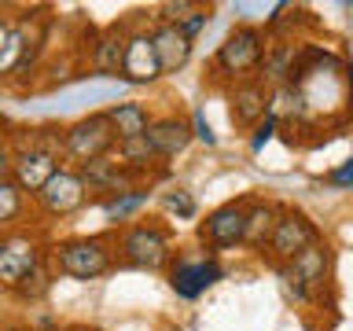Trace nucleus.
Wrapping results in <instances>:
<instances>
[{
    "label": "nucleus",
    "mask_w": 353,
    "mask_h": 331,
    "mask_svg": "<svg viewBox=\"0 0 353 331\" xmlns=\"http://www.w3.org/2000/svg\"><path fill=\"white\" fill-rule=\"evenodd\" d=\"M265 48H269L265 30L250 26V22H239V26L217 44L214 63H210V77H214L217 85H228V88L239 85V81H250L261 66Z\"/></svg>",
    "instance_id": "f257e3e1"
},
{
    "label": "nucleus",
    "mask_w": 353,
    "mask_h": 331,
    "mask_svg": "<svg viewBox=\"0 0 353 331\" xmlns=\"http://www.w3.org/2000/svg\"><path fill=\"white\" fill-rule=\"evenodd\" d=\"M114 243L103 236H74L48 247L52 272H63L70 280H99L114 269Z\"/></svg>",
    "instance_id": "f03ea898"
},
{
    "label": "nucleus",
    "mask_w": 353,
    "mask_h": 331,
    "mask_svg": "<svg viewBox=\"0 0 353 331\" xmlns=\"http://www.w3.org/2000/svg\"><path fill=\"white\" fill-rule=\"evenodd\" d=\"M173 236L170 228L159 221H132L121 228V236L114 243V258H121L129 269H143V272H159L173 261Z\"/></svg>",
    "instance_id": "7ed1b4c3"
},
{
    "label": "nucleus",
    "mask_w": 353,
    "mask_h": 331,
    "mask_svg": "<svg viewBox=\"0 0 353 331\" xmlns=\"http://www.w3.org/2000/svg\"><path fill=\"white\" fill-rule=\"evenodd\" d=\"M55 170H59V129H30V140L11 159V184L22 195H37Z\"/></svg>",
    "instance_id": "20e7f679"
},
{
    "label": "nucleus",
    "mask_w": 353,
    "mask_h": 331,
    "mask_svg": "<svg viewBox=\"0 0 353 331\" xmlns=\"http://www.w3.org/2000/svg\"><path fill=\"white\" fill-rule=\"evenodd\" d=\"M276 272H280L283 287L298 298V302H313L331 280V247L324 243V236H320L316 243H309L298 258H291L287 265H276Z\"/></svg>",
    "instance_id": "39448f33"
},
{
    "label": "nucleus",
    "mask_w": 353,
    "mask_h": 331,
    "mask_svg": "<svg viewBox=\"0 0 353 331\" xmlns=\"http://www.w3.org/2000/svg\"><path fill=\"white\" fill-rule=\"evenodd\" d=\"M316 239H320V228L305 210L280 206V214H276V221H272V232H269V243H265L261 254H269L272 265H287Z\"/></svg>",
    "instance_id": "423d86ee"
},
{
    "label": "nucleus",
    "mask_w": 353,
    "mask_h": 331,
    "mask_svg": "<svg viewBox=\"0 0 353 331\" xmlns=\"http://www.w3.org/2000/svg\"><path fill=\"white\" fill-rule=\"evenodd\" d=\"M114 132H110L103 110L99 114H85L70 121L66 129H59V154L63 159H70L74 166H81L88 159H103V154L114 151Z\"/></svg>",
    "instance_id": "0eeeda50"
},
{
    "label": "nucleus",
    "mask_w": 353,
    "mask_h": 331,
    "mask_svg": "<svg viewBox=\"0 0 353 331\" xmlns=\"http://www.w3.org/2000/svg\"><path fill=\"white\" fill-rule=\"evenodd\" d=\"M44 261H48V247H44L41 232H33V228L4 232V243H0V287L11 291Z\"/></svg>",
    "instance_id": "6e6552de"
},
{
    "label": "nucleus",
    "mask_w": 353,
    "mask_h": 331,
    "mask_svg": "<svg viewBox=\"0 0 353 331\" xmlns=\"http://www.w3.org/2000/svg\"><path fill=\"white\" fill-rule=\"evenodd\" d=\"M165 276H170V287L176 298L195 302L217 280H225V265H221L217 254H173V261L165 265Z\"/></svg>",
    "instance_id": "1a4fd4ad"
},
{
    "label": "nucleus",
    "mask_w": 353,
    "mask_h": 331,
    "mask_svg": "<svg viewBox=\"0 0 353 331\" xmlns=\"http://www.w3.org/2000/svg\"><path fill=\"white\" fill-rule=\"evenodd\" d=\"M33 203H37V210L44 217L63 221V217H74L77 210H85L88 192H85V184H81V177H77L74 166H59V170L41 184V192L33 195Z\"/></svg>",
    "instance_id": "9d476101"
},
{
    "label": "nucleus",
    "mask_w": 353,
    "mask_h": 331,
    "mask_svg": "<svg viewBox=\"0 0 353 331\" xmlns=\"http://www.w3.org/2000/svg\"><path fill=\"white\" fill-rule=\"evenodd\" d=\"M247 203L250 199H232V203L210 210L206 221L199 225V239L206 250H236L243 247V225H247Z\"/></svg>",
    "instance_id": "9b49d317"
},
{
    "label": "nucleus",
    "mask_w": 353,
    "mask_h": 331,
    "mask_svg": "<svg viewBox=\"0 0 353 331\" xmlns=\"http://www.w3.org/2000/svg\"><path fill=\"white\" fill-rule=\"evenodd\" d=\"M77 177H81L88 199L92 195H114V192H125V188H137V177H132L125 166H121L114 154H103V159H88L81 166H74Z\"/></svg>",
    "instance_id": "f8f14e48"
},
{
    "label": "nucleus",
    "mask_w": 353,
    "mask_h": 331,
    "mask_svg": "<svg viewBox=\"0 0 353 331\" xmlns=\"http://www.w3.org/2000/svg\"><path fill=\"white\" fill-rule=\"evenodd\" d=\"M159 77H162V74H159V63H154L148 30H132V33H125V48H121L118 81H121V85H151V81H159Z\"/></svg>",
    "instance_id": "ddd939ff"
},
{
    "label": "nucleus",
    "mask_w": 353,
    "mask_h": 331,
    "mask_svg": "<svg viewBox=\"0 0 353 331\" xmlns=\"http://www.w3.org/2000/svg\"><path fill=\"white\" fill-rule=\"evenodd\" d=\"M143 140H148L154 159L170 162V159L188 151V143H192V126H188V118H181V114H154L148 132H143Z\"/></svg>",
    "instance_id": "4468645a"
},
{
    "label": "nucleus",
    "mask_w": 353,
    "mask_h": 331,
    "mask_svg": "<svg viewBox=\"0 0 353 331\" xmlns=\"http://www.w3.org/2000/svg\"><path fill=\"white\" fill-rule=\"evenodd\" d=\"M148 37H151V52H154V63H159V74H176L188 66L195 41H188L176 22H154V30H148Z\"/></svg>",
    "instance_id": "2eb2a0df"
},
{
    "label": "nucleus",
    "mask_w": 353,
    "mask_h": 331,
    "mask_svg": "<svg viewBox=\"0 0 353 331\" xmlns=\"http://www.w3.org/2000/svg\"><path fill=\"white\" fill-rule=\"evenodd\" d=\"M265 110H269V88L258 77L228 88V118L236 129H254L265 118Z\"/></svg>",
    "instance_id": "dca6fc26"
},
{
    "label": "nucleus",
    "mask_w": 353,
    "mask_h": 331,
    "mask_svg": "<svg viewBox=\"0 0 353 331\" xmlns=\"http://www.w3.org/2000/svg\"><path fill=\"white\" fill-rule=\"evenodd\" d=\"M103 118H107V126L110 132H114V140H140L143 132H148L151 126V107L148 103H137V99H121V103H110L103 110Z\"/></svg>",
    "instance_id": "f3484780"
},
{
    "label": "nucleus",
    "mask_w": 353,
    "mask_h": 331,
    "mask_svg": "<svg viewBox=\"0 0 353 331\" xmlns=\"http://www.w3.org/2000/svg\"><path fill=\"white\" fill-rule=\"evenodd\" d=\"M121 48H125V33H121V30L103 33V37L92 44V55H88V70H92L88 77H110V81H118Z\"/></svg>",
    "instance_id": "a211bd4d"
},
{
    "label": "nucleus",
    "mask_w": 353,
    "mask_h": 331,
    "mask_svg": "<svg viewBox=\"0 0 353 331\" xmlns=\"http://www.w3.org/2000/svg\"><path fill=\"white\" fill-rule=\"evenodd\" d=\"M148 199H151L148 184H137V188H125V192L107 195L103 203H99V210H103V217L110 221V225H129V221L148 206Z\"/></svg>",
    "instance_id": "6ab92c4d"
},
{
    "label": "nucleus",
    "mask_w": 353,
    "mask_h": 331,
    "mask_svg": "<svg viewBox=\"0 0 353 331\" xmlns=\"http://www.w3.org/2000/svg\"><path fill=\"white\" fill-rule=\"evenodd\" d=\"M280 214L276 203H247V225H243V247L250 250H265L272 232V221Z\"/></svg>",
    "instance_id": "aec40b11"
},
{
    "label": "nucleus",
    "mask_w": 353,
    "mask_h": 331,
    "mask_svg": "<svg viewBox=\"0 0 353 331\" xmlns=\"http://www.w3.org/2000/svg\"><path fill=\"white\" fill-rule=\"evenodd\" d=\"M30 22H11L8 37L0 44V77H11L22 66V59L30 55Z\"/></svg>",
    "instance_id": "412c9836"
},
{
    "label": "nucleus",
    "mask_w": 353,
    "mask_h": 331,
    "mask_svg": "<svg viewBox=\"0 0 353 331\" xmlns=\"http://www.w3.org/2000/svg\"><path fill=\"white\" fill-rule=\"evenodd\" d=\"M110 154H114V159L125 166L132 177H148V173L154 170V162H159V159L151 154V148H148V140H143V137H140V140H121V143H114V151H110Z\"/></svg>",
    "instance_id": "4be33fe9"
},
{
    "label": "nucleus",
    "mask_w": 353,
    "mask_h": 331,
    "mask_svg": "<svg viewBox=\"0 0 353 331\" xmlns=\"http://www.w3.org/2000/svg\"><path fill=\"white\" fill-rule=\"evenodd\" d=\"M48 291H52V265H48V261L37 265V269H33L26 280L11 287V294L22 298V302H41V298L48 294Z\"/></svg>",
    "instance_id": "5701e85b"
},
{
    "label": "nucleus",
    "mask_w": 353,
    "mask_h": 331,
    "mask_svg": "<svg viewBox=\"0 0 353 331\" xmlns=\"http://www.w3.org/2000/svg\"><path fill=\"white\" fill-rule=\"evenodd\" d=\"M22 214H26V195L11 181H0V228L22 221Z\"/></svg>",
    "instance_id": "b1692460"
},
{
    "label": "nucleus",
    "mask_w": 353,
    "mask_h": 331,
    "mask_svg": "<svg viewBox=\"0 0 353 331\" xmlns=\"http://www.w3.org/2000/svg\"><path fill=\"white\" fill-rule=\"evenodd\" d=\"M162 206H165V214L176 217V221H195V214H199V203L188 188H170V192L162 195Z\"/></svg>",
    "instance_id": "393cba45"
},
{
    "label": "nucleus",
    "mask_w": 353,
    "mask_h": 331,
    "mask_svg": "<svg viewBox=\"0 0 353 331\" xmlns=\"http://www.w3.org/2000/svg\"><path fill=\"white\" fill-rule=\"evenodd\" d=\"M176 26H181V33H184L188 41H195L199 33H203V30L210 26V8H203V4H195V8L188 11V15H184L181 22H176Z\"/></svg>",
    "instance_id": "a878e982"
},
{
    "label": "nucleus",
    "mask_w": 353,
    "mask_h": 331,
    "mask_svg": "<svg viewBox=\"0 0 353 331\" xmlns=\"http://www.w3.org/2000/svg\"><path fill=\"white\" fill-rule=\"evenodd\" d=\"M276 129H280V121H276L269 110H265V118L258 121V126L250 129V154H258V151H265V143H269L272 137H276Z\"/></svg>",
    "instance_id": "bb28decb"
},
{
    "label": "nucleus",
    "mask_w": 353,
    "mask_h": 331,
    "mask_svg": "<svg viewBox=\"0 0 353 331\" xmlns=\"http://www.w3.org/2000/svg\"><path fill=\"white\" fill-rule=\"evenodd\" d=\"M192 140H199V143H206V148H214L217 143V137H214V129H210V121H206V114H203V107H195L192 110Z\"/></svg>",
    "instance_id": "cd10ccee"
},
{
    "label": "nucleus",
    "mask_w": 353,
    "mask_h": 331,
    "mask_svg": "<svg viewBox=\"0 0 353 331\" xmlns=\"http://www.w3.org/2000/svg\"><path fill=\"white\" fill-rule=\"evenodd\" d=\"M327 181L339 188V192H350V184H353V162H342V166H335V170L327 173Z\"/></svg>",
    "instance_id": "c85d7f7f"
},
{
    "label": "nucleus",
    "mask_w": 353,
    "mask_h": 331,
    "mask_svg": "<svg viewBox=\"0 0 353 331\" xmlns=\"http://www.w3.org/2000/svg\"><path fill=\"white\" fill-rule=\"evenodd\" d=\"M11 159H15V148L0 140V181H11Z\"/></svg>",
    "instance_id": "c756f323"
},
{
    "label": "nucleus",
    "mask_w": 353,
    "mask_h": 331,
    "mask_svg": "<svg viewBox=\"0 0 353 331\" xmlns=\"http://www.w3.org/2000/svg\"><path fill=\"white\" fill-rule=\"evenodd\" d=\"M59 331H99V328H88V324H70V328H59Z\"/></svg>",
    "instance_id": "7c9ffc66"
},
{
    "label": "nucleus",
    "mask_w": 353,
    "mask_h": 331,
    "mask_svg": "<svg viewBox=\"0 0 353 331\" xmlns=\"http://www.w3.org/2000/svg\"><path fill=\"white\" fill-rule=\"evenodd\" d=\"M8 26H11V22H8L4 15H0V44H4V37H8Z\"/></svg>",
    "instance_id": "2f4dec72"
},
{
    "label": "nucleus",
    "mask_w": 353,
    "mask_h": 331,
    "mask_svg": "<svg viewBox=\"0 0 353 331\" xmlns=\"http://www.w3.org/2000/svg\"><path fill=\"white\" fill-rule=\"evenodd\" d=\"M4 232H8V228H0V243H4Z\"/></svg>",
    "instance_id": "473e14b6"
}]
</instances>
